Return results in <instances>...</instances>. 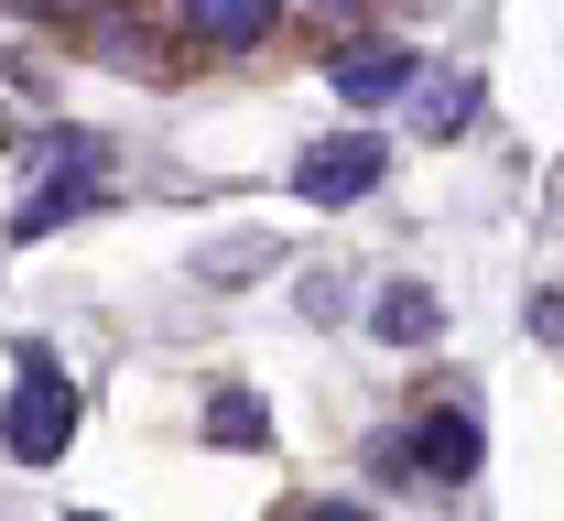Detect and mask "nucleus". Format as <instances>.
<instances>
[{
  "instance_id": "obj_10",
  "label": "nucleus",
  "mask_w": 564,
  "mask_h": 521,
  "mask_svg": "<svg viewBox=\"0 0 564 521\" xmlns=\"http://www.w3.org/2000/svg\"><path fill=\"white\" fill-rule=\"evenodd\" d=\"M293 521H380V511H358V500H315V511H293Z\"/></svg>"
},
{
  "instance_id": "obj_6",
  "label": "nucleus",
  "mask_w": 564,
  "mask_h": 521,
  "mask_svg": "<svg viewBox=\"0 0 564 521\" xmlns=\"http://www.w3.org/2000/svg\"><path fill=\"white\" fill-rule=\"evenodd\" d=\"M174 11H185V33H207V44L239 55V44H261V33H272L282 0H174Z\"/></svg>"
},
{
  "instance_id": "obj_11",
  "label": "nucleus",
  "mask_w": 564,
  "mask_h": 521,
  "mask_svg": "<svg viewBox=\"0 0 564 521\" xmlns=\"http://www.w3.org/2000/svg\"><path fill=\"white\" fill-rule=\"evenodd\" d=\"M315 11H358V0H315Z\"/></svg>"
},
{
  "instance_id": "obj_9",
  "label": "nucleus",
  "mask_w": 564,
  "mask_h": 521,
  "mask_svg": "<svg viewBox=\"0 0 564 521\" xmlns=\"http://www.w3.org/2000/svg\"><path fill=\"white\" fill-rule=\"evenodd\" d=\"M434 326H445V304L423 294V283H391V294H380V337H402V348H423Z\"/></svg>"
},
{
  "instance_id": "obj_2",
  "label": "nucleus",
  "mask_w": 564,
  "mask_h": 521,
  "mask_svg": "<svg viewBox=\"0 0 564 521\" xmlns=\"http://www.w3.org/2000/svg\"><path fill=\"white\" fill-rule=\"evenodd\" d=\"M66 446H76V380L55 370V348H22V380H11V402H0V456L55 467Z\"/></svg>"
},
{
  "instance_id": "obj_1",
  "label": "nucleus",
  "mask_w": 564,
  "mask_h": 521,
  "mask_svg": "<svg viewBox=\"0 0 564 521\" xmlns=\"http://www.w3.org/2000/svg\"><path fill=\"white\" fill-rule=\"evenodd\" d=\"M109 163L120 152L98 142V131H44L33 142V196L11 207V239H44V228H66V218H87V207H109Z\"/></svg>"
},
{
  "instance_id": "obj_12",
  "label": "nucleus",
  "mask_w": 564,
  "mask_h": 521,
  "mask_svg": "<svg viewBox=\"0 0 564 521\" xmlns=\"http://www.w3.org/2000/svg\"><path fill=\"white\" fill-rule=\"evenodd\" d=\"M76 521H98V511H76Z\"/></svg>"
},
{
  "instance_id": "obj_8",
  "label": "nucleus",
  "mask_w": 564,
  "mask_h": 521,
  "mask_svg": "<svg viewBox=\"0 0 564 521\" xmlns=\"http://www.w3.org/2000/svg\"><path fill=\"white\" fill-rule=\"evenodd\" d=\"M207 446H272V413H261V391H217L207 402Z\"/></svg>"
},
{
  "instance_id": "obj_7",
  "label": "nucleus",
  "mask_w": 564,
  "mask_h": 521,
  "mask_svg": "<svg viewBox=\"0 0 564 521\" xmlns=\"http://www.w3.org/2000/svg\"><path fill=\"white\" fill-rule=\"evenodd\" d=\"M423 98H413V131L423 142H456V131H467V109H478V87H467V76H413Z\"/></svg>"
},
{
  "instance_id": "obj_5",
  "label": "nucleus",
  "mask_w": 564,
  "mask_h": 521,
  "mask_svg": "<svg viewBox=\"0 0 564 521\" xmlns=\"http://www.w3.org/2000/svg\"><path fill=\"white\" fill-rule=\"evenodd\" d=\"M413 76H423V55H402V44H380V55H337V98H348V109H391Z\"/></svg>"
},
{
  "instance_id": "obj_3",
  "label": "nucleus",
  "mask_w": 564,
  "mask_h": 521,
  "mask_svg": "<svg viewBox=\"0 0 564 521\" xmlns=\"http://www.w3.org/2000/svg\"><path fill=\"white\" fill-rule=\"evenodd\" d=\"M380 174H391L380 131H337V142H304V152H293V196H304V207H358Z\"/></svg>"
},
{
  "instance_id": "obj_4",
  "label": "nucleus",
  "mask_w": 564,
  "mask_h": 521,
  "mask_svg": "<svg viewBox=\"0 0 564 521\" xmlns=\"http://www.w3.org/2000/svg\"><path fill=\"white\" fill-rule=\"evenodd\" d=\"M413 467L423 478H467V467H478V413H467V402H434L413 424Z\"/></svg>"
}]
</instances>
